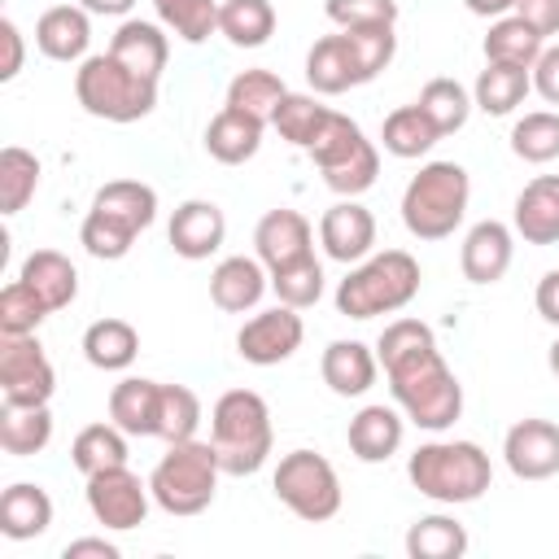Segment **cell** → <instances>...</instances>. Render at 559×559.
Masks as SVG:
<instances>
[{"mask_svg": "<svg viewBox=\"0 0 559 559\" xmlns=\"http://www.w3.org/2000/svg\"><path fill=\"white\" fill-rule=\"evenodd\" d=\"M376 358L389 376V393L397 411L415 428L445 432L463 415V384L445 367L437 336L424 319H393L376 341Z\"/></svg>", "mask_w": 559, "mask_h": 559, "instance_id": "6da1fadb", "label": "cell"}, {"mask_svg": "<svg viewBox=\"0 0 559 559\" xmlns=\"http://www.w3.org/2000/svg\"><path fill=\"white\" fill-rule=\"evenodd\" d=\"M157 218V192L140 179H109L105 188H96L83 227H79V245L100 258V262H118L131 253L135 236L144 227H153Z\"/></svg>", "mask_w": 559, "mask_h": 559, "instance_id": "7a4b0ae2", "label": "cell"}, {"mask_svg": "<svg viewBox=\"0 0 559 559\" xmlns=\"http://www.w3.org/2000/svg\"><path fill=\"white\" fill-rule=\"evenodd\" d=\"M210 445L223 476H253L275 445L266 397L253 389H227L210 411Z\"/></svg>", "mask_w": 559, "mask_h": 559, "instance_id": "3957f363", "label": "cell"}, {"mask_svg": "<svg viewBox=\"0 0 559 559\" xmlns=\"http://www.w3.org/2000/svg\"><path fill=\"white\" fill-rule=\"evenodd\" d=\"M419 262L406 249L367 253L341 284H336V314L345 319H376L397 314L419 297Z\"/></svg>", "mask_w": 559, "mask_h": 559, "instance_id": "277c9868", "label": "cell"}, {"mask_svg": "<svg viewBox=\"0 0 559 559\" xmlns=\"http://www.w3.org/2000/svg\"><path fill=\"white\" fill-rule=\"evenodd\" d=\"M406 476L424 498L445 502V507H463L489 489L493 463L476 441H424L406 459Z\"/></svg>", "mask_w": 559, "mask_h": 559, "instance_id": "5b68a950", "label": "cell"}, {"mask_svg": "<svg viewBox=\"0 0 559 559\" xmlns=\"http://www.w3.org/2000/svg\"><path fill=\"white\" fill-rule=\"evenodd\" d=\"M472 179L459 162H428L402 192V223L415 240H445L463 223Z\"/></svg>", "mask_w": 559, "mask_h": 559, "instance_id": "8992f818", "label": "cell"}, {"mask_svg": "<svg viewBox=\"0 0 559 559\" xmlns=\"http://www.w3.org/2000/svg\"><path fill=\"white\" fill-rule=\"evenodd\" d=\"M74 96L92 118L105 122H140L153 114L157 105V79H144L135 70H127L118 57L96 52L83 57L74 70Z\"/></svg>", "mask_w": 559, "mask_h": 559, "instance_id": "52a82bcc", "label": "cell"}, {"mask_svg": "<svg viewBox=\"0 0 559 559\" xmlns=\"http://www.w3.org/2000/svg\"><path fill=\"white\" fill-rule=\"evenodd\" d=\"M218 454L210 441H170L166 454L157 459L153 476H148V489H153V502L166 511V515H201L214 493H218Z\"/></svg>", "mask_w": 559, "mask_h": 559, "instance_id": "ba28073f", "label": "cell"}, {"mask_svg": "<svg viewBox=\"0 0 559 559\" xmlns=\"http://www.w3.org/2000/svg\"><path fill=\"white\" fill-rule=\"evenodd\" d=\"M306 153H310V162L319 166L323 183H328L336 197H362V192L376 183V175H380V153H376V144L362 135V127H358L354 118H345V114H336V109H332L328 127L319 131V140H314Z\"/></svg>", "mask_w": 559, "mask_h": 559, "instance_id": "9c48e42d", "label": "cell"}, {"mask_svg": "<svg viewBox=\"0 0 559 559\" xmlns=\"http://www.w3.org/2000/svg\"><path fill=\"white\" fill-rule=\"evenodd\" d=\"M275 498L310 524H323L341 511V476L319 450H288L271 476Z\"/></svg>", "mask_w": 559, "mask_h": 559, "instance_id": "30bf717a", "label": "cell"}, {"mask_svg": "<svg viewBox=\"0 0 559 559\" xmlns=\"http://www.w3.org/2000/svg\"><path fill=\"white\" fill-rule=\"evenodd\" d=\"M0 393L9 406H48L57 393V371L39 336H0Z\"/></svg>", "mask_w": 559, "mask_h": 559, "instance_id": "8fae6325", "label": "cell"}, {"mask_svg": "<svg viewBox=\"0 0 559 559\" xmlns=\"http://www.w3.org/2000/svg\"><path fill=\"white\" fill-rule=\"evenodd\" d=\"M148 502H153L148 480H140L127 463L87 476V511H92L96 524H105L114 533L140 528L144 515H148Z\"/></svg>", "mask_w": 559, "mask_h": 559, "instance_id": "7c38bea8", "label": "cell"}, {"mask_svg": "<svg viewBox=\"0 0 559 559\" xmlns=\"http://www.w3.org/2000/svg\"><path fill=\"white\" fill-rule=\"evenodd\" d=\"M301 336H306L301 314L280 301V306L258 310L253 319H245V328L236 332V354L253 367H275V362H288L301 349Z\"/></svg>", "mask_w": 559, "mask_h": 559, "instance_id": "4fadbf2b", "label": "cell"}, {"mask_svg": "<svg viewBox=\"0 0 559 559\" xmlns=\"http://www.w3.org/2000/svg\"><path fill=\"white\" fill-rule=\"evenodd\" d=\"M253 253L266 271H280L288 262H301L314 253V227L301 210H266L253 227Z\"/></svg>", "mask_w": 559, "mask_h": 559, "instance_id": "5bb4252c", "label": "cell"}, {"mask_svg": "<svg viewBox=\"0 0 559 559\" xmlns=\"http://www.w3.org/2000/svg\"><path fill=\"white\" fill-rule=\"evenodd\" d=\"M502 459L520 480H550L559 472V428L550 419H520L502 437Z\"/></svg>", "mask_w": 559, "mask_h": 559, "instance_id": "9a60e30c", "label": "cell"}, {"mask_svg": "<svg viewBox=\"0 0 559 559\" xmlns=\"http://www.w3.org/2000/svg\"><path fill=\"white\" fill-rule=\"evenodd\" d=\"M319 245H323V253L332 262H345V266L349 262H362L371 253V245H376V218H371V210L358 205L354 197L328 205L323 218H319Z\"/></svg>", "mask_w": 559, "mask_h": 559, "instance_id": "2e32d148", "label": "cell"}, {"mask_svg": "<svg viewBox=\"0 0 559 559\" xmlns=\"http://www.w3.org/2000/svg\"><path fill=\"white\" fill-rule=\"evenodd\" d=\"M223 236H227L223 210H218L214 201H201V197L183 201V205L170 214V227H166L170 249H175L179 258H188V262H201V258L218 253V249H223Z\"/></svg>", "mask_w": 559, "mask_h": 559, "instance_id": "e0dca14e", "label": "cell"}, {"mask_svg": "<svg viewBox=\"0 0 559 559\" xmlns=\"http://www.w3.org/2000/svg\"><path fill=\"white\" fill-rule=\"evenodd\" d=\"M511 253H515V240H511V227L507 223H498V218L476 223L463 236V249H459L463 280H472V284H498L507 275V266H511Z\"/></svg>", "mask_w": 559, "mask_h": 559, "instance_id": "ac0fdd59", "label": "cell"}, {"mask_svg": "<svg viewBox=\"0 0 559 559\" xmlns=\"http://www.w3.org/2000/svg\"><path fill=\"white\" fill-rule=\"evenodd\" d=\"M266 288H271V271L258 258H245V253H231L210 271V301L227 314L253 310Z\"/></svg>", "mask_w": 559, "mask_h": 559, "instance_id": "d6986e66", "label": "cell"}, {"mask_svg": "<svg viewBox=\"0 0 559 559\" xmlns=\"http://www.w3.org/2000/svg\"><path fill=\"white\" fill-rule=\"evenodd\" d=\"M92 44V13L83 4H52L35 22V48L48 61H83Z\"/></svg>", "mask_w": 559, "mask_h": 559, "instance_id": "ffe728a7", "label": "cell"}, {"mask_svg": "<svg viewBox=\"0 0 559 559\" xmlns=\"http://www.w3.org/2000/svg\"><path fill=\"white\" fill-rule=\"evenodd\" d=\"M402 437H406V419H402L393 406H384V402L362 406V411L349 419V428H345L349 454H354L358 463H384V459H393V454L402 450Z\"/></svg>", "mask_w": 559, "mask_h": 559, "instance_id": "44dd1931", "label": "cell"}, {"mask_svg": "<svg viewBox=\"0 0 559 559\" xmlns=\"http://www.w3.org/2000/svg\"><path fill=\"white\" fill-rule=\"evenodd\" d=\"M515 236L524 245H559V175H537L520 188L511 210Z\"/></svg>", "mask_w": 559, "mask_h": 559, "instance_id": "7402d4cb", "label": "cell"}, {"mask_svg": "<svg viewBox=\"0 0 559 559\" xmlns=\"http://www.w3.org/2000/svg\"><path fill=\"white\" fill-rule=\"evenodd\" d=\"M306 83L319 92V96H341L349 87L362 83V70L354 61V48H349V35L336 31V35H323L310 44L306 52Z\"/></svg>", "mask_w": 559, "mask_h": 559, "instance_id": "603a6c76", "label": "cell"}, {"mask_svg": "<svg viewBox=\"0 0 559 559\" xmlns=\"http://www.w3.org/2000/svg\"><path fill=\"white\" fill-rule=\"evenodd\" d=\"M262 131H266L262 118L223 105V109L210 118V127H205V153H210L214 162H223V166H245V162L262 148Z\"/></svg>", "mask_w": 559, "mask_h": 559, "instance_id": "cb8c5ba5", "label": "cell"}, {"mask_svg": "<svg viewBox=\"0 0 559 559\" xmlns=\"http://www.w3.org/2000/svg\"><path fill=\"white\" fill-rule=\"evenodd\" d=\"M319 371H323V384L336 393V397H362L371 384H376V371H380V358L376 349H367L362 341H332L319 358Z\"/></svg>", "mask_w": 559, "mask_h": 559, "instance_id": "d4e9b609", "label": "cell"}, {"mask_svg": "<svg viewBox=\"0 0 559 559\" xmlns=\"http://www.w3.org/2000/svg\"><path fill=\"white\" fill-rule=\"evenodd\" d=\"M109 57H118L127 70L144 74V79H162L166 70V57H170V44H166V31L157 22H144V17H127L114 39H109Z\"/></svg>", "mask_w": 559, "mask_h": 559, "instance_id": "484cf974", "label": "cell"}, {"mask_svg": "<svg viewBox=\"0 0 559 559\" xmlns=\"http://www.w3.org/2000/svg\"><path fill=\"white\" fill-rule=\"evenodd\" d=\"M157 406H162V380L127 376L109 389V419L127 437H157Z\"/></svg>", "mask_w": 559, "mask_h": 559, "instance_id": "4316f807", "label": "cell"}, {"mask_svg": "<svg viewBox=\"0 0 559 559\" xmlns=\"http://www.w3.org/2000/svg\"><path fill=\"white\" fill-rule=\"evenodd\" d=\"M17 280H22L26 288H35V297L48 306V314H52V310H66V306L79 297V271H74V262H70L66 253H57V249H35V253H26Z\"/></svg>", "mask_w": 559, "mask_h": 559, "instance_id": "83f0119b", "label": "cell"}, {"mask_svg": "<svg viewBox=\"0 0 559 559\" xmlns=\"http://www.w3.org/2000/svg\"><path fill=\"white\" fill-rule=\"evenodd\" d=\"M52 524V498L48 489L31 485V480H17L0 493V533L9 542H31L39 533H48Z\"/></svg>", "mask_w": 559, "mask_h": 559, "instance_id": "f1b7e54d", "label": "cell"}, {"mask_svg": "<svg viewBox=\"0 0 559 559\" xmlns=\"http://www.w3.org/2000/svg\"><path fill=\"white\" fill-rule=\"evenodd\" d=\"M528 92H533V70L507 66V61H485V70H480L476 83H472V100H476V109H485L489 118H507Z\"/></svg>", "mask_w": 559, "mask_h": 559, "instance_id": "f546056e", "label": "cell"}, {"mask_svg": "<svg viewBox=\"0 0 559 559\" xmlns=\"http://www.w3.org/2000/svg\"><path fill=\"white\" fill-rule=\"evenodd\" d=\"M140 354V332L127 319H96L83 332V358L96 371H127Z\"/></svg>", "mask_w": 559, "mask_h": 559, "instance_id": "4dcf8cb0", "label": "cell"}, {"mask_svg": "<svg viewBox=\"0 0 559 559\" xmlns=\"http://www.w3.org/2000/svg\"><path fill=\"white\" fill-rule=\"evenodd\" d=\"M218 35L231 48H262L275 35L271 0H223L218 4Z\"/></svg>", "mask_w": 559, "mask_h": 559, "instance_id": "1f68e13d", "label": "cell"}, {"mask_svg": "<svg viewBox=\"0 0 559 559\" xmlns=\"http://www.w3.org/2000/svg\"><path fill=\"white\" fill-rule=\"evenodd\" d=\"M437 140H441V131L432 127V118H428L419 105H397V109L384 118V127H380L384 153H393V157H402V162L424 157Z\"/></svg>", "mask_w": 559, "mask_h": 559, "instance_id": "d6a6232c", "label": "cell"}, {"mask_svg": "<svg viewBox=\"0 0 559 559\" xmlns=\"http://www.w3.org/2000/svg\"><path fill=\"white\" fill-rule=\"evenodd\" d=\"M52 441V415L48 406H9L0 411V445L13 459H31Z\"/></svg>", "mask_w": 559, "mask_h": 559, "instance_id": "836d02e7", "label": "cell"}, {"mask_svg": "<svg viewBox=\"0 0 559 559\" xmlns=\"http://www.w3.org/2000/svg\"><path fill=\"white\" fill-rule=\"evenodd\" d=\"M485 61H507V66H524L533 70V61L542 57V35L520 17V13H502L489 35H485Z\"/></svg>", "mask_w": 559, "mask_h": 559, "instance_id": "e575fe53", "label": "cell"}, {"mask_svg": "<svg viewBox=\"0 0 559 559\" xmlns=\"http://www.w3.org/2000/svg\"><path fill=\"white\" fill-rule=\"evenodd\" d=\"M406 555L411 559H459L467 555V528L454 515H419L406 528Z\"/></svg>", "mask_w": 559, "mask_h": 559, "instance_id": "d590c367", "label": "cell"}, {"mask_svg": "<svg viewBox=\"0 0 559 559\" xmlns=\"http://www.w3.org/2000/svg\"><path fill=\"white\" fill-rule=\"evenodd\" d=\"M70 463H74L83 476L127 463V432H122L114 419H109V424H87V428L70 441Z\"/></svg>", "mask_w": 559, "mask_h": 559, "instance_id": "8d00e7d4", "label": "cell"}, {"mask_svg": "<svg viewBox=\"0 0 559 559\" xmlns=\"http://www.w3.org/2000/svg\"><path fill=\"white\" fill-rule=\"evenodd\" d=\"M328 118H332L328 105H319V100L306 96V92H288V96L280 100V109L271 114V127L280 131V140H288V144H297V148H310V144L319 140V131L328 127Z\"/></svg>", "mask_w": 559, "mask_h": 559, "instance_id": "74e56055", "label": "cell"}, {"mask_svg": "<svg viewBox=\"0 0 559 559\" xmlns=\"http://www.w3.org/2000/svg\"><path fill=\"white\" fill-rule=\"evenodd\" d=\"M415 105L432 118V127H437L441 135H454V131L472 118V105H476V100H472V92H467L459 79H445V74H441V79H428V83H424V92H419Z\"/></svg>", "mask_w": 559, "mask_h": 559, "instance_id": "f35d334b", "label": "cell"}, {"mask_svg": "<svg viewBox=\"0 0 559 559\" xmlns=\"http://www.w3.org/2000/svg\"><path fill=\"white\" fill-rule=\"evenodd\" d=\"M288 96L284 79L275 70H240L231 83H227V105L231 109H245L262 122H271V114L280 109V100Z\"/></svg>", "mask_w": 559, "mask_h": 559, "instance_id": "ab89813d", "label": "cell"}, {"mask_svg": "<svg viewBox=\"0 0 559 559\" xmlns=\"http://www.w3.org/2000/svg\"><path fill=\"white\" fill-rule=\"evenodd\" d=\"M35 188H39V157L17 148V144L0 148V214L26 210Z\"/></svg>", "mask_w": 559, "mask_h": 559, "instance_id": "60d3db41", "label": "cell"}, {"mask_svg": "<svg viewBox=\"0 0 559 559\" xmlns=\"http://www.w3.org/2000/svg\"><path fill=\"white\" fill-rule=\"evenodd\" d=\"M511 153L520 162H533V166H546L559 157V114L550 109H533L524 114L515 127H511Z\"/></svg>", "mask_w": 559, "mask_h": 559, "instance_id": "b9f144b4", "label": "cell"}, {"mask_svg": "<svg viewBox=\"0 0 559 559\" xmlns=\"http://www.w3.org/2000/svg\"><path fill=\"white\" fill-rule=\"evenodd\" d=\"M157 22L175 31L183 44H205L218 31V4L214 0H153Z\"/></svg>", "mask_w": 559, "mask_h": 559, "instance_id": "7bdbcfd3", "label": "cell"}, {"mask_svg": "<svg viewBox=\"0 0 559 559\" xmlns=\"http://www.w3.org/2000/svg\"><path fill=\"white\" fill-rule=\"evenodd\" d=\"M201 424V397L188 384H162V406H157V437L170 441H192Z\"/></svg>", "mask_w": 559, "mask_h": 559, "instance_id": "ee69618b", "label": "cell"}, {"mask_svg": "<svg viewBox=\"0 0 559 559\" xmlns=\"http://www.w3.org/2000/svg\"><path fill=\"white\" fill-rule=\"evenodd\" d=\"M271 293H275L284 306H293V310L314 306V301L323 297V266H319V258L310 253V258H301V262H288V266L271 271Z\"/></svg>", "mask_w": 559, "mask_h": 559, "instance_id": "f6af8a7d", "label": "cell"}, {"mask_svg": "<svg viewBox=\"0 0 559 559\" xmlns=\"http://www.w3.org/2000/svg\"><path fill=\"white\" fill-rule=\"evenodd\" d=\"M44 319H48V306L35 297V288H26L22 280L0 288V336H31L39 332Z\"/></svg>", "mask_w": 559, "mask_h": 559, "instance_id": "bcb514c9", "label": "cell"}, {"mask_svg": "<svg viewBox=\"0 0 559 559\" xmlns=\"http://www.w3.org/2000/svg\"><path fill=\"white\" fill-rule=\"evenodd\" d=\"M349 35V48H354V61L362 70V83H371L380 70H389L393 52H397V35L393 26H354L345 31Z\"/></svg>", "mask_w": 559, "mask_h": 559, "instance_id": "7dc6e473", "label": "cell"}, {"mask_svg": "<svg viewBox=\"0 0 559 559\" xmlns=\"http://www.w3.org/2000/svg\"><path fill=\"white\" fill-rule=\"evenodd\" d=\"M323 13L341 31H354V26H393L397 22V0H323Z\"/></svg>", "mask_w": 559, "mask_h": 559, "instance_id": "c3c4849f", "label": "cell"}, {"mask_svg": "<svg viewBox=\"0 0 559 559\" xmlns=\"http://www.w3.org/2000/svg\"><path fill=\"white\" fill-rule=\"evenodd\" d=\"M533 92L546 105H559V44L555 48H542V57L533 61Z\"/></svg>", "mask_w": 559, "mask_h": 559, "instance_id": "681fc988", "label": "cell"}, {"mask_svg": "<svg viewBox=\"0 0 559 559\" xmlns=\"http://www.w3.org/2000/svg\"><path fill=\"white\" fill-rule=\"evenodd\" d=\"M515 13L546 39L559 35V0H515Z\"/></svg>", "mask_w": 559, "mask_h": 559, "instance_id": "f907efd6", "label": "cell"}, {"mask_svg": "<svg viewBox=\"0 0 559 559\" xmlns=\"http://www.w3.org/2000/svg\"><path fill=\"white\" fill-rule=\"evenodd\" d=\"M0 44H4V61H0V83L22 74V31L13 17H0Z\"/></svg>", "mask_w": 559, "mask_h": 559, "instance_id": "816d5d0a", "label": "cell"}, {"mask_svg": "<svg viewBox=\"0 0 559 559\" xmlns=\"http://www.w3.org/2000/svg\"><path fill=\"white\" fill-rule=\"evenodd\" d=\"M533 301H537V314H542L546 323H555V328H559V266H555V271H546V275L537 280Z\"/></svg>", "mask_w": 559, "mask_h": 559, "instance_id": "f5cc1de1", "label": "cell"}, {"mask_svg": "<svg viewBox=\"0 0 559 559\" xmlns=\"http://www.w3.org/2000/svg\"><path fill=\"white\" fill-rule=\"evenodd\" d=\"M122 550L114 546V542H105V537H74V542H66V550H61V559H118Z\"/></svg>", "mask_w": 559, "mask_h": 559, "instance_id": "db71d44e", "label": "cell"}, {"mask_svg": "<svg viewBox=\"0 0 559 559\" xmlns=\"http://www.w3.org/2000/svg\"><path fill=\"white\" fill-rule=\"evenodd\" d=\"M467 13L476 17H502V13H515V0H463Z\"/></svg>", "mask_w": 559, "mask_h": 559, "instance_id": "11a10c76", "label": "cell"}, {"mask_svg": "<svg viewBox=\"0 0 559 559\" xmlns=\"http://www.w3.org/2000/svg\"><path fill=\"white\" fill-rule=\"evenodd\" d=\"M87 13H100V17H122V13H131V4L135 0H79Z\"/></svg>", "mask_w": 559, "mask_h": 559, "instance_id": "9f6ffc18", "label": "cell"}, {"mask_svg": "<svg viewBox=\"0 0 559 559\" xmlns=\"http://www.w3.org/2000/svg\"><path fill=\"white\" fill-rule=\"evenodd\" d=\"M546 362H550V371H555V376H559V341H555V345H550V354H546Z\"/></svg>", "mask_w": 559, "mask_h": 559, "instance_id": "6f0895ef", "label": "cell"}]
</instances>
